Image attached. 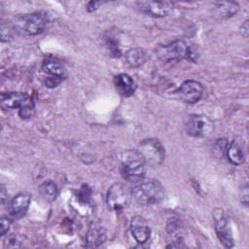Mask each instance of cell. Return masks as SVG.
<instances>
[{"mask_svg":"<svg viewBox=\"0 0 249 249\" xmlns=\"http://www.w3.org/2000/svg\"><path fill=\"white\" fill-rule=\"evenodd\" d=\"M102 4V2H99V1H90L88 3L87 5V10L89 12H93L95 11L100 5Z\"/></svg>","mask_w":249,"mask_h":249,"instance_id":"25","label":"cell"},{"mask_svg":"<svg viewBox=\"0 0 249 249\" xmlns=\"http://www.w3.org/2000/svg\"><path fill=\"white\" fill-rule=\"evenodd\" d=\"M240 32L241 34L244 36V37H247L248 36V33H249V27H248V20L244 21L241 26H240Z\"/></svg>","mask_w":249,"mask_h":249,"instance_id":"27","label":"cell"},{"mask_svg":"<svg viewBox=\"0 0 249 249\" xmlns=\"http://www.w3.org/2000/svg\"><path fill=\"white\" fill-rule=\"evenodd\" d=\"M13 31H14V28L11 27L8 23H5L3 21L1 23V40H2V42L10 41L13 38Z\"/></svg>","mask_w":249,"mask_h":249,"instance_id":"21","label":"cell"},{"mask_svg":"<svg viewBox=\"0 0 249 249\" xmlns=\"http://www.w3.org/2000/svg\"><path fill=\"white\" fill-rule=\"evenodd\" d=\"M182 228V225H181V222L175 218L173 219H170L167 223V231L171 234H174L176 232H178Z\"/></svg>","mask_w":249,"mask_h":249,"instance_id":"22","label":"cell"},{"mask_svg":"<svg viewBox=\"0 0 249 249\" xmlns=\"http://www.w3.org/2000/svg\"><path fill=\"white\" fill-rule=\"evenodd\" d=\"M31 201V196L28 193H19L9 203L10 216L14 219L21 218L27 211Z\"/></svg>","mask_w":249,"mask_h":249,"instance_id":"12","label":"cell"},{"mask_svg":"<svg viewBox=\"0 0 249 249\" xmlns=\"http://www.w3.org/2000/svg\"><path fill=\"white\" fill-rule=\"evenodd\" d=\"M124 58L130 67H138L147 60V53L141 48H133L125 53Z\"/></svg>","mask_w":249,"mask_h":249,"instance_id":"18","label":"cell"},{"mask_svg":"<svg viewBox=\"0 0 249 249\" xmlns=\"http://www.w3.org/2000/svg\"><path fill=\"white\" fill-rule=\"evenodd\" d=\"M107 238L106 231L101 226H92L89 229L86 234V246L89 248L99 247Z\"/></svg>","mask_w":249,"mask_h":249,"instance_id":"15","label":"cell"},{"mask_svg":"<svg viewBox=\"0 0 249 249\" xmlns=\"http://www.w3.org/2000/svg\"><path fill=\"white\" fill-rule=\"evenodd\" d=\"M114 85L119 93L124 97L131 96L136 89V85L127 74H119L114 78Z\"/></svg>","mask_w":249,"mask_h":249,"instance_id":"14","label":"cell"},{"mask_svg":"<svg viewBox=\"0 0 249 249\" xmlns=\"http://www.w3.org/2000/svg\"><path fill=\"white\" fill-rule=\"evenodd\" d=\"M239 10L236 2H218L214 7V14L219 18H228L234 16Z\"/></svg>","mask_w":249,"mask_h":249,"instance_id":"17","label":"cell"},{"mask_svg":"<svg viewBox=\"0 0 249 249\" xmlns=\"http://www.w3.org/2000/svg\"><path fill=\"white\" fill-rule=\"evenodd\" d=\"M131 192L122 183H114L108 189L106 202L108 207L114 211H120L126 208L130 203Z\"/></svg>","mask_w":249,"mask_h":249,"instance_id":"5","label":"cell"},{"mask_svg":"<svg viewBox=\"0 0 249 249\" xmlns=\"http://www.w3.org/2000/svg\"><path fill=\"white\" fill-rule=\"evenodd\" d=\"M214 129L213 123L205 116L193 115L186 123V131L194 137H204L212 133Z\"/></svg>","mask_w":249,"mask_h":249,"instance_id":"8","label":"cell"},{"mask_svg":"<svg viewBox=\"0 0 249 249\" xmlns=\"http://www.w3.org/2000/svg\"><path fill=\"white\" fill-rule=\"evenodd\" d=\"M203 94L202 85L195 80H187L182 83L178 90L179 98L185 103H196Z\"/></svg>","mask_w":249,"mask_h":249,"instance_id":"10","label":"cell"},{"mask_svg":"<svg viewBox=\"0 0 249 249\" xmlns=\"http://www.w3.org/2000/svg\"><path fill=\"white\" fill-rule=\"evenodd\" d=\"M49 23V17L46 12H35L24 15L18 18L15 24V29L20 34L34 36L42 33Z\"/></svg>","mask_w":249,"mask_h":249,"instance_id":"3","label":"cell"},{"mask_svg":"<svg viewBox=\"0 0 249 249\" xmlns=\"http://www.w3.org/2000/svg\"><path fill=\"white\" fill-rule=\"evenodd\" d=\"M136 6L141 13L155 18L166 17L173 10V3L169 1H139Z\"/></svg>","mask_w":249,"mask_h":249,"instance_id":"9","label":"cell"},{"mask_svg":"<svg viewBox=\"0 0 249 249\" xmlns=\"http://www.w3.org/2000/svg\"><path fill=\"white\" fill-rule=\"evenodd\" d=\"M42 70L45 73L52 75L53 77H57L63 79L66 74L64 66L55 60H46L42 65Z\"/></svg>","mask_w":249,"mask_h":249,"instance_id":"19","label":"cell"},{"mask_svg":"<svg viewBox=\"0 0 249 249\" xmlns=\"http://www.w3.org/2000/svg\"><path fill=\"white\" fill-rule=\"evenodd\" d=\"M62 80H63V79L57 78V77H50V78L46 81V85H47V87H49V88H54V87H56L57 85H59Z\"/></svg>","mask_w":249,"mask_h":249,"instance_id":"24","label":"cell"},{"mask_svg":"<svg viewBox=\"0 0 249 249\" xmlns=\"http://www.w3.org/2000/svg\"><path fill=\"white\" fill-rule=\"evenodd\" d=\"M130 231L138 243H145L151 234V230L147 221L140 216H135L131 219Z\"/></svg>","mask_w":249,"mask_h":249,"instance_id":"13","label":"cell"},{"mask_svg":"<svg viewBox=\"0 0 249 249\" xmlns=\"http://www.w3.org/2000/svg\"><path fill=\"white\" fill-rule=\"evenodd\" d=\"M138 151L141 153L146 162H149L153 165L160 164L164 160V148L161 143L156 138H149L143 140L139 144Z\"/></svg>","mask_w":249,"mask_h":249,"instance_id":"7","label":"cell"},{"mask_svg":"<svg viewBox=\"0 0 249 249\" xmlns=\"http://www.w3.org/2000/svg\"><path fill=\"white\" fill-rule=\"evenodd\" d=\"M189 46L182 40H176L166 45L158 47L157 54L159 58L166 63L177 62L184 58L187 59Z\"/></svg>","mask_w":249,"mask_h":249,"instance_id":"4","label":"cell"},{"mask_svg":"<svg viewBox=\"0 0 249 249\" xmlns=\"http://www.w3.org/2000/svg\"><path fill=\"white\" fill-rule=\"evenodd\" d=\"M1 107L4 110L18 109V111L27 106L34 105L32 99L24 92H7L1 94Z\"/></svg>","mask_w":249,"mask_h":249,"instance_id":"11","label":"cell"},{"mask_svg":"<svg viewBox=\"0 0 249 249\" xmlns=\"http://www.w3.org/2000/svg\"><path fill=\"white\" fill-rule=\"evenodd\" d=\"M39 193L44 200H46L48 202H52L55 199V197L57 196V187L52 181L44 182L39 187Z\"/></svg>","mask_w":249,"mask_h":249,"instance_id":"20","label":"cell"},{"mask_svg":"<svg viewBox=\"0 0 249 249\" xmlns=\"http://www.w3.org/2000/svg\"><path fill=\"white\" fill-rule=\"evenodd\" d=\"M227 157L232 164L240 165L244 162L245 152L243 145L239 139H234L230 143L227 149Z\"/></svg>","mask_w":249,"mask_h":249,"instance_id":"16","label":"cell"},{"mask_svg":"<svg viewBox=\"0 0 249 249\" xmlns=\"http://www.w3.org/2000/svg\"><path fill=\"white\" fill-rule=\"evenodd\" d=\"M10 225H11V221L10 219L6 218V217H2L1 221H0V234L3 236L5 235L9 229H10Z\"/></svg>","mask_w":249,"mask_h":249,"instance_id":"23","label":"cell"},{"mask_svg":"<svg viewBox=\"0 0 249 249\" xmlns=\"http://www.w3.org/2000/svg\"><path fill=\"white\" fill-rule=\"evenodd\" d=\"M120 167L126 180L140 181L146 173V160L138 150H125L120 155Z\"/></svg>","mask_w":249,"mask_h":249,"instance_id":"1","label":"cell"},{"mask_svg":"<svg viewBox=\"0 0 249 249\" xmlns=\"http://www.w3.org/2000/svg\"><path fill=\"white\" fill-rule=\"evenodd\" d=\"M131 196L142 204H155L161 201L165 196L162 185L156 180L141 182L131 190Z\"/></svg>","mask_w":249,"mask_h":249,"instance_id":"2","label":"cell"},{"mask_svg":"<svg viewBox=\"0 0 249 249\" xmlns=\"http://www.w3.org/2000/svg\"><path fill=\"white\" fill-rule=\"evenodd\" d=\"M5 194H6L5 188H4V187H2V188H1V200H2V202L4 201V198H5Z\"/></svg>","mask_w":249,"mask_h":249,"instance_id":"28","label":"cell"},{"mask_svg":"<svg viewBox=\"0 0 249 249\" xmlns=\"http://www.w3.org/2000/svg\"><path fill=\"white\" fill-rule=\"evenodd\" d=\"M241 200L247 204L248 202V187L247 185L243 186V188H241Z\"/></svg>","mask_w":249,"mask_h":249,"instance_id":"26","label":"cell"},{"mask_svg":"<svg viewBox=\"0 0 249 249\" xmlns=\"http://www.w3.org/2000/svg\"><path fill=\"white\" fill-rule=\"evenodd\" d=\"M213 220L217 236L223 246L231 248L234 245V240L231 233L230 219L227 213L222 208H215L213 211Z\"/></svg>","mask_w":249,"mask_h":249,"instance_id":"6","label":"cell"}]
</instances>
